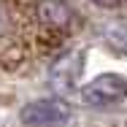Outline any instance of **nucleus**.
Returning a JSON list of instances; mask_svg holds the SVG:
<instances>
[{
    "mask_svg": "<svg viewBox=\"0 0 127 127\" xmlns=\"http://www.w3.org/2000/svg\"><path fill=\"white\" fill-rule=\"evenodd\" d=\"M108 41L116 46L119 51L127 54V27H116V30H108Z\"/></svg>",
    "mask_w": 127,
    "mask_h": 127,
    "instance_id": "5",
    "label": "nucleus"
},
{
    "mask_svg": "<svg viewBox=\"0 0 127 127\" xmlns=\"http://www.w3.org/2000/svg\"><path fill=\"white\" fill-rule=\"evenodd\" d=\"M19 116L27 127H60L70 119V105L60 97L35 100V103H27Z\"/></svg>",
    "mask_w": 127,
    "mask_h": 127,
    "instance_id": "1",
    "label": "nucleus"
},
{
    "mask_svg": "<svg viewBox=\"0 0 127 127\" xmlns=\"http://www.w3.org/2000/svg\"><path fill=\"white\" fill-rule=\"evenodd\" d=\"M95 5H103V8H116V5H122L125 0H92Z\"/></svg>",
    "mask_w": 127,
    "mask_h": 127,
    "instance_id": "6",
    "label": "nucleus"
},
{
    "mask_svg": "<svg viewBox=\"0 0 127 127\" xmlns=\"http://www.w3.org/2000/svg\"><path fill=\"white\" fill-rule=\"evenodd\" d=\"M127 95V81L122 76H116V73H103L97 76L95 81H89L84 89H81V97L84 103H89V105H114V103H119L122 97Z\"/></svg>",
    "mask_w": 127,
    "mask_h": 127,
    "instance_id": "2",
    "label": "nucleus"
},
{
    "mask_svg": "<svg viewBox=\"0 0 127 127\" xmlns=\"http://www.w3.org/2000/svg\"><path fill=\"white\" fill-rule=\"evenodd\" d=\"M38 14H41L43 22H51V25H68L73 19V11L62 0H41L38 3Z\"/></svg>",
    "mask_w": 127,
    "mask_h": 127,
    "instance_id": "4",
    "label": "nucleus"
},
{
    "mask_svg": "<svg viewBox=\"0 0 127 127\" xmlns=\"http://www.w3.org/2000/svg\"><path fill=\"white\" fill-rule=\"evenodd\" d=\"M81 60H84V54H68L54 70H51V81H54V87H62V89H70V87H76V78L81 73Z\"/></svg>",
    "mask_w": 127,
    "mask_h": 127,
    "instance_id": "3",
    "label": "nucleus"
}]
</instances>
